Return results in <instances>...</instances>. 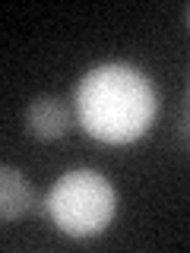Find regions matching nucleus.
I'll use <instances>...</instances> for the list:
<instances>
[{"mask_svg":"<svg viewBox=\"0 0 190 253\" xmlns=\"http://www.w3.org/2000/svg\"><path fill=\"white\" fill-rule=\"evenodd\" d=\"M76 121L98 142L124 146L140 139L158 114V92L152 79L130 63H101L79 79Z\"/></svg>","mask_w":190,"mask_h":253,"instance_id":"obj_1","label":"nucleus"},{"mask_svg":"<svg viewBox=\"0 0 190 253\" xmlns=\"http://www.w3.org/2000/svg\"><path fill=\"white\" fill-rule=\"evenodd\" d=\"M117 196L105 174L79 168L57 177L48 190V218L70 237H92L114 218Z\"/></svg>","mask_w":190,"mask_h":253,"instance_id":"obj_2","label":"nucleus"},{"mask_svg":"<svg viewBox=\"0 0 190 253\" xmlns=\"http://www.w3.org/2000/svg\"><path fill=\"white\" fill-rule=\"evenodd\" d=\"M26 126L35 139H60L70 130V108L54 95H38L26 108Z\"/></svg>","mask_w":190,"mask_h":253,"instance_id":"obj_3","label":"nucleus"},{"mask_svg":"<svg viewBox=\"0 0 190 253\" xmlns=\"http://www.w3.org/2000/svg\"><path fill=\"white\" fill-rule=\"evenodd\" d=\"M32 209V187L26 174L0 165V221H13Z\"/></svg>","mask_w":190,"mask_h":253,"instance_id":"obj_4","label":"nucleus"}]
</instances>
